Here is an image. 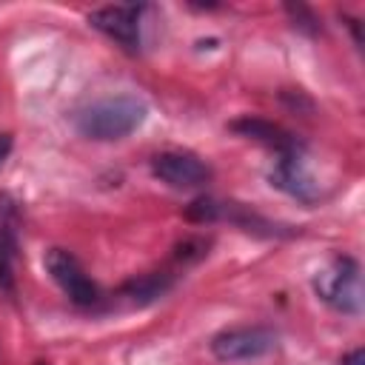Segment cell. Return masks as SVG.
<instances>
[{"mask_svg":"<svg viewBox=\"0 0 365 365\" xmlns=\"http://www.w3.org/2000/svg\"><path fill=\"white\" fill-rule=\"evenodd\" d=\"M342 365H365V351L362 348L351 351L348 356H342Z\"/></svg>","mask_w":365,"mask_h":365,"instance_id":"12","label":"cell"},{"mask_svg":"<svg viewBox=\"0 0 365 365\" xmlns=\"http://www.w3.org/2000/svg\"><path fill=\"white\" fill-rule=\"evenodd\" d=\"M271 180H274V185H279L282 191H288V194H294V197H299V200H311V182H308V177H305V171H302V160H299L297 151L279 154L277 168L271 171Z\"/></svg>","mask_w":365,"mask_h":365,"instance_id":"8","label":"cell"},{"mask_svg":"<svg viewBox=\"0 0 365 365\" xmlns=\"http://www.w3.org/2000/svg\"><path fill=\"white\" fill-rule=\"evenodd\" d=\"M222 214V205L217 202V200H211V197H200V200H194L188 208H185V217L191 220V222H211V220H217Z\"/></svg>","mask_w":365,"mask_h":365,"instance_id":"11","label":"cell"},{"mask_svg":"<svg viewBox=\"0 0 365 365\" xmlns=\"http://www.w3.org/2000/svg\"><path fill=\"white\" fill-rule=\"evenodd\" d=\"M168 285H171V277L168 274H145L140 279H131L125 285V294L131 299H137V302H148V299L163 297L168 291Z\"/></svg>","mask_w":365,"mask_h":365,"instance_id":"9","label":"cell"},{"mask_svg":"<svg viewBox=\"0 0 365 365\" xmlns=\"http://www.w3.org/2000/svg\"><path fill=\"white\" fill-rule=\"evenodd\" d=\"M145 120V106L137 97H108L77 114V131L91 140H123Z\"/></svg>","mask_w":365,"mask_h":365,"instance_id":"1","label":"cell"},{"mask_svg":"<svg viewBox=\"0 0 365 365\" xmlns=\"http://www.w3.org/2000/svg\"><path fill=\"white\" fill-rule=\"evenodd\" d=\"M43 262H46V271L51 274V279L63 288V294L74 305H94L97 302V285L88 279V274L83 271V265L77 262L74 254H68L66 248H48Z\"/></svg>","mask_w":365,"mask_h":365,"instance_id":"4","label":"cell"},{"mask_svg":"<svg viewBox=\"0 0 365 365\" xmlns=\"http://www.w3.org/2000/svg\"><path fill=\"white\" fill-rule=\"evenodd\" d=\"M274 342H277L274 331L262 325H240V328L220 331L211 339V354L220 362H248V359L265 356L274 348Z\"/></svg>","mask_w":365,"mask_h":365,"instance_id":"3","label":"cell"},{"mask_svg":"<svg viewBox=\"0 0 365 365\" xmlns=\"http://www.w3.org/2000/svg\"><path fill=\"white\" fill-rule=\"evenodd\" d=\"M9 151H11V137L9 134H0V163L9 157Z\"/></svg>","mask_w":365,"mask_h":365,"instance_id":"13","label":"cell"},{"mask_svg":"<svg viewBox=\"0 0 365 365\" xmlns=\"http://www.w3.org/2000/svg\"><path fill=\"white\" fill-rule=\"evenodd\" d=\"M231 128L240 131L242 137H251V140H257V143H265V145L274 148L277 154H291V151H297V140H294L285 128H279V125H274V123H268V120L245 117V120L231 123Z\"/></svg>","mask_w":365,"mask_h":365,"instance_id":"7","label":"cell"},{"mask_svg":"<svg viewBox=\"0 0 365 365\" xmlns=\"http://www.w3.org/2000/svg\"><path fill=\"white\" fill-rule=\"evenodd\" d=\"M151 171L163 182H168L174 188H194V185L208 182V177H211V168L200 157L185 154V151H163V154H157L151 160Z\"/></svg>","mask_w":365,"mask_h":365,"instance_id":"6","label":"cell"},{"mask_svg":"<svg viewBox=\"0 0 365 365\" xmlns=\"http://www.w3.org/2000/svg\"><path fill=\"white\" fill-rule=\"evenodd\" d=\"M314 291L322 302L342 314H359L362 308V282H359V265L351 257L331 259L328 268H322L314 277Z\"/></svg>","mask_w":365,"mask_h":365,"instance_id":"2","label":"cell"},{"mask_svg":"<svg viewBox=\"0 0 365 365\" xmlns=\"http://www.w3.org/2000/svg\"><path fill=\"white\" fill-rule=\"evenodd\" d=\"M11 259H14V240L6 228H0V288L11 291L14 279H11Z\"/></svg>","mask_w":365,"mask_h":365,"instance_id":"10","label":"cell"},{"mask_svg":"<svg viewBox=\"0 0 365 365\" xmlns=\"http://www.w3.org/2000/svg\"><path fill=\"white\" fill-rule=\"evenodd\" d=\"M140 14H143V6H134V3L103 6L88 14V23L106 37H111L114 43H120L125 51H137L140 48Z\"/></svg>","mask_w":365,"mask_h":365,"instance_id":"5","label":"cell"}]
</instances>
